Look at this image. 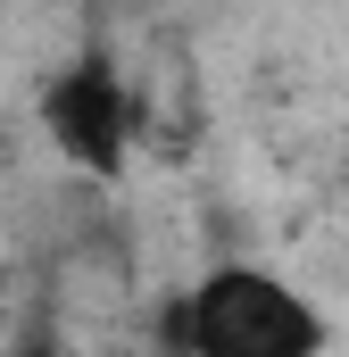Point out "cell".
Masks as SVG:
<instances>
[{
  "label": "cell",
  "mask_w": 349,
  "mask_h": 357,
  "mask_svg": "<svg viewBox=\"0 0 349 357\" xmlns=\"http://www.w3.org/2000/svg\"><path fill=\"white\" fill-rule=\"evenodd\" d=\"M42 133H50V150L75 175H117L125 167V150H133V91H125V67L100 42L75 50L42 84Z\"/></svg>",
  "instance_id": "obj_2"
},
{
  "label": "cell",
  "mask_w": 349,
  "mask_h": 357,
  "mask_svg": "<svg viewBox=\"0 0 349 357\" xmlns=\"http://www.w3.org/2000/svg\"><path fill=\"white\" fill-rule=\"evenodd\" d=\"M174 341L200 357H308L325 349V316L308 291H291L266 266H216L174 316Z\"/></svg>",
  "instance_id": "obj_1"
}]
</instances>
